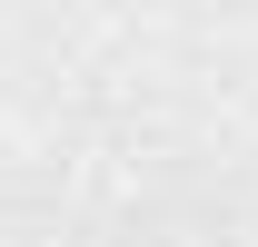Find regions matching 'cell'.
I'll return each mask as SVG.
<instances>
[]
</instances>
